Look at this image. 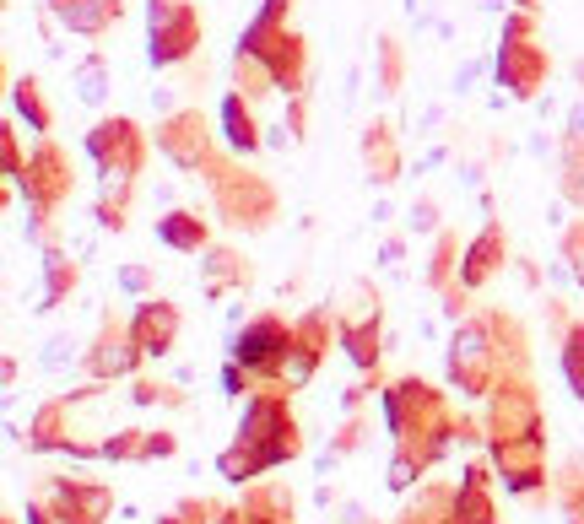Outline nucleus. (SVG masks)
Instances as JSON below:
<instances>
[{"label": "nucleus", "mask_w": 584, "mask_h": 524, "mask_svg": "<svg viewBox=\"0 0 584 524\" xmlns=\"http://www.w3.org/2000/svg\"><path fill=\"white\" fill-rule=\"evenodd\" d=\"M406 217H411V222H406L411 233H444V227H438V200H433V195H417Z\"/></svg>", "instance_id": "4c0bfd02"}, {"label": "nucleus", "mask_w": 584, "mask_h": 524, "mask_svg": "<svg viewBox=\"0 0 584 524\" xmlns=\"http://www.w3.org/2000/svg\"><path fill=\"white\" fill-rule=\"evenodd\" d=\"M482 65H487V60H466V65H460V71H455V92H471L476 76H482Z\"/></svg>", "instance_id": "49530a36"}, {"label": "nucleus", "mask_w": 584, "mask_h": 524, "mask_svg": "<svg viewBox=\"0 0 584 524\" xmlns=\"http://www.w3.org/2000/svg\"><path fill=\"white\" fill-rule=\"evenodd\" d=\"M130 400H136V406H184V389L179 384H163V379H136L130 384Z\"/></svg>", "instance_id": "f704fd0d"}, {"label": "nucleus", "mask_w": 584, "mask_h": 524, "mask_svg": "<svg viewBox=\"0 0 584 524\" xmlns=\"http://www.w3.org/2000/svg\"><path fill=\"white\" fill-rule=\"evenodd\" d=\"M87 346L76 341V335H55V341L44 346V368H65V362H82Z\"/></svg>", "instance_id": "58836bf2"}, {"label": "nucleus", "mask_w": 584, "mask_h": 524, "mask_svg": "<svg viewBox=\"0 0 584 524\" xmlns=\"http://www.w3.org/2000/svg\"><path fill=\"white\" fill-rule=\"evenodd\" d=\"M217 524H244V508H238V503H233V508H222Z\"/></svg>", "instance_id": "8fccbe9b"}, {"label": "nucleus", "mask_w": 584, "mask_h": 524, "mask_svg": "<svg viewBox=\"0 0 584 524\" xmlns=\"http://www.w3.org/2000/svg\"><path fill=\"white\" fill-rule=\"evenodd\" d=\"M363 438H368V416H363V411H347V422L336 427V438H330V449H325V470L363 449Z\"/></svg>", "instance_id": "7c9ffc66"}, {"label": "nucleus", "mask_w": 584, "mask_h": 524, "mask_svg": "<svg viewBox=\"0 0 584 524\" xmlns=\"http://www.w3.org/2000/svg\"><path fill=\"white\" fill-rule=\"evenodd\" d=\"M76 276H82V271H76L71 254L49 244V249H44V298H38V314H55V308L76 292Z\"/></svg>", "instance_id": "393cba45"}, {"label": "nucleus", "mask_w": 584, "mask_h": 524, "mask_svg": "<svg viewBox=\"0 0 584 524\" xmlns=\"http://www.w3.org/2000/svg\"><path fill=\"white\" fill-rule=\"evenodd\" d=\"M336 341L352 357V368H363V373L379 368V292L374 298L363 292V303L352 314H336Z\"/></svg>", "instance_id": "2eb2a0df"}, {"label": "nucleus", "mask_w": 584, "mask_h": 524, "mask_svg": "<svg viewBox=\"0 0 584 524\" xmlns=\"http://www.w3.org/2000/svg\"><path fill=\"white\" fill-rule=\"evenodd\" d=\"M249 276L255 271H249V260L238 249H217V244L206 249V265H201V292L206 298H222L228 287H249Z\"/></svg>", "instance_id": "4be33fe9"}, {"label": "nucleus", "mask_w": 584, "mask_h": 524, "mask_svg": "<svg viewBox=\"0 0 584 524\" xmlns=\"http://www.w3.org/2000/svg\"><path fill=\"white\" fill-rule=\"evenodd\" d=\"M509 260V238H503V222H487L482 233L466 244V254H460V287L476 292V287H487V281L498 276V265Z\"/></svg>", "instance_id": "f3484780"}, {"label": "nucleus", "mask_w": 584, "mask_h": 524, "mask_svg": "<svg viewBox=\"0 0 584 524\" xmlns=\"http://www.w3.org/2000/svg\"><path fill=\"white\" fill-rule=\"evenodd\" d=\"M136 368H141V346H136V335H130V325L103 319L98 335H92L87 352H82V373L92 384H114V379H130Z\"/></svg>", "instance_id": "ddd939ff"}, {"label": "nucleus", "mask_w": 584, "mask_h": 524, "mask_svg": "<svg viewBox=\"0 0 584 524\" xmlns=\"http://www.w3.org/2000/svg\"><path fill=\"white\" fill-rule=\"evenodd\" d=\"M557 503H563L568 524H584V465H568L563 487H557Z\"/></svg>", "instance_id": "c9c22d12"}, {"label": "nucleus", "mask_w": 584, "mask_h": 524, "mask_svg": "<svg viewBox=\"0 0 584 524\" xmlns=\"http://www.w3.org/2000/svg\"><path fill=\"white\" fill-rule=\"evenodd\" d=\"M103 449V460H114V465H136L146 460V433L141 427H125V433H114L109 443H98Z\"/></svg>", "instance_id": "473e14b6"}, {"label": "nucleus", "mask_w": 584, "mask_h": 524, "mask_svg": "<svg viewBox=\"0 0 584 524\" xmlns=\"http://www.w3.org/2000/svg\"><path fill=\"white\" fill-rule=\"evenodd\" d=\"M503 379H509V362H503L487 319L482 314L466 319V325L449 335V384H455L460 395H471V400H487Z\"/></svg>", "instance_id": "20e7f679"}, {"label": "nucleus", "mask_w": 584, "mask_h": 524, "mask_svg": "<svg viewBox=\"0 0 584 524\" xmlns=\"http://www.w3.org/2000/svg\"><path fill=\"white\" fill-rule=\"evenodd\" d=\"M222 152H233V157H255L260 146H265V130H260V119H255V103L244 98V92H222Z\"/></svg>", "instance_id": "a211bd4d"}, {"label": "nucleus", "mask_w": 584, "mask_h": 524, "mask_svg": "<svg viewBox=\"0 0 584 524\" xmlns=\"http://www.w3.org/2000/svg\"><path fill=\"white\" fill-rule=\"evenodd\" d=\"M357 152H363V168H368V179H374L379 190L401 179L406 157H401V141H395V125H390V119H374V125L363 130V141H357Z\"/></svg>", "instance_id": "6ab92c4d"}, {"label": "nucleus", "mask_w": 584, "mask_h": 524, "mask_svg": "<svg viewBox=\"0 0 584 524\" xmlns=\"http://www.w3.org/2000/svg\"><path fill=\"white\" fill-rule=\"evenodd\" d=\"M287 6H292V0H260L265 17H287Z\"/></svg>", "instance_id": "de8ad7c7"}, {"label": "nucleus", "mask_w": 584, "mask_h": 524, "mask_svg": "<svg viewBox=\"0 0 584 524\" xmlns=\"http://www.w3.org/2000/svg\"><path fill=\"white\" fill-rule=\"evenodd\" d=\"M146 152H152V136H146L130 114L98 119V125L87 130V157L98 163L103 190H114V184H136L141 168H146Z\"/></svg>", "instance_id": "423d86ee"}, {"label": "nucleus", "mask_w": 584, "mask_h": 524, "mask_svg": "<svg viewBox=\"0 0 584 524\" xmlns=\"http://www.w3.org/2000/svg\"><path fill=\"white\" fill-rule=\"evenodd\" d=\"M455 254H460V238H455V233H433V254H428V287L444 292L449 281L460 276Z\"/></svg>", "instance_id": "c756f323"}, {"label": "nucleus", "mask_w": 584, "mask_h": 524, "mask_svg": "<svg viewBox=\"0 0 584 524\" xmlns=\"http://www.w3.org/2000/svg\"><path fill=\"white\" fill-rule=\"evenodd\" d=\"M244 524H292V492H282L276 481H255L244 487Z\"/></svg>", "instance_id": "b1692460"}, {"label": "nucleus", "mask_w": 584, "mask_h": 524, "mask_svg": "<svg viewBox=\"0 0 584 524\" xmlns=\"http://www.w3.org/2000/svg\"><path fill=\"white\" fill-rule=\"evenodd\" d=\"M217 470H222V481H233V487H255V481H260L271 465H265V454H260V449H249V443H238V438H233L228 449L217 454Z\"/></svg>", "instance_id": "bb28decb"}, {"label": "nucleus", "mask_w": 584, "mask_h": 524, "mask_svg": "<svg viewBox=\"0 0 584 524\" xmlns=\"http://www.w3.org/2000/svg\"><path fill=\"white\" fill-rule=\"evenodd\" d=\"M22 195H28V238L44 244V222L71 200V157H65L55 141H38V152H28Z\"/></svg>", "instance_id": "0eeeda50"}, {"label": "nucleus", "mask_w": 584, "mask_h": 524, "mask_svg": "<svg viewBox=\"0 0 584 524\" xmlns=\"http://www.w3.org/2000/svg\"><path fill=\"white\" fill-rule=\"evenodd\" d=\"M422 476H428V465L411 460L406 449H395V454H390V465H384V487H390V492H411Z\"/></svg>", "instance_id": "2f4dec72"}, {"label": "nucleus", "mask_w": 584, "mask_h": 524, "mask_svg": "<svg viewBox=\"0 0 584 524\" xmlns=\"http://www.w3.org/2000/svg\"><path fill=\"white\" fill-rule=\"evenodd\" d=\"M157 524H184V519H179V514H168V519H157Z\"/></svg>", "instance_id": "5fc2aeb1"}, {"label": "nucleus", "mask_w": 584, "mask_h": 524, "mask_svg": "<svg viewBox=\"0 0 584 524\" xmlns=\"http://www.w3.org/2000/svg\"><path fill=\"white\" fill-rule=\"evenodd\" d=\"M201 6L195 0H146V60L152 71H179L201 55Z\"/></svg>", "instance_id": "7ed1b4c3"}, {"label": "nucleus", "mask_w": 584, "mask_h": 524, "mask_svg": "<svg viewBox=\"0 0 584 524\" xmlns=\"http://www.w3.org/2000/svg\"><path fill=\"white\" fill-rule=\"evenodd\" d=\"M493 524H498V519H493Z\"/></svg>", "instance_id": "4d7b16f0"}, {"label": "nucleus", "mask_w": 584, "mask_h": 524, "mask_svg": "<svg viewBox=\"0 0 584 524\" xmlns=\"http://www.w3.org/2000/svg\"><path fill=\"white\" fill-rule=\"evenodd\" d=\"M406 87V44L395 33H379L374 44V98H395Z\"/></svg>", "instance_id": "a878e982"}, {"label": "nucleus", "mask_w": 584, "mask_h": 524, "mask_svg": "<svg viewBox=\"0 0 584 524\" xmlns=\"http://www.w3.org/2000/svg\"><path fill=\"white\" fill-rule=\"evenodd\" d=\"M179 330H184V314H179V303H168V298H141L136 314H130V335H136L141 357H168L179 341Z\"/></svg>", "instance_id": "dca6fc26"}, {"label": "nucleus", "mask_w": 584, "mask_h": 524, "mask_svg": "<svg viewBox=\"0 0 584 524\" xmlns=\"http://www.w3.org/2000/svg\"><path fill=\"white\" fill-rule=\"evenodd\" d=\"M179 454V438L168 433V427H157V433H146V460H174Z\"/></svg>", "instance_id": "79ce46f5"}, {"label": "nucleus", "mask_w": 584, "mask_h": 524, "mask_svg": "<svg viewBox=\"0 0 584 524\" xmlns=\"http://www.w3.org/2000/svg\"><path fill=\"white\" fill-rule=\"evenodd\" d=\"M119 17H125V0H71L60 11V28L71 38H103L109 28H119Z\"/></svg>", "instance_id": "412c9836"}, {"label": "nucleus", "mask_w": 584, "mask_h": 524, "mask_svg": "<svg viewBox=\"0 0 584 524\" xmlns=\"http://www.w3.org/2000/svg\"><path fill=\"white\" fill-rule=\"evenodd\" d=\"M292 352V325L276 314H255L244 330L233 335L228 357L238 362L244 373H255L260 389H276V373H282V357Z\"/></svg>", "instance_id": "1a4fd4ad"}, {"label": "nucleus", "mask_w": 584, "mask_h": 524, "mask_svg": "<svg viewBox=\"0 0 584 524\" xmlns=\"http://www.w3.org/2000/svg\"><path fill=\"white\" fill-rule=\"evenodd\" d=\"M287 136L292 141L309 136V92H303V98H287Z\"/></svg>", "instance_id": "a19ab883"}, {"label": "nucleus", "mask_w": 584, "mask_h": 524, "mask_svg": "<svg viewBox=\"0 0 584 524\" xmlns=\"http://www.w3.org/2000/svg\"><path fill=\"white\" fill-rule=\"evenodd\" d=\"M514 11H541V0H514Z\"/></svg>", "instance_id": "603ef678"}, {"label": "nucleus", "mask_w": 584, "mask_h": 524, "mask_svg": "<svg viewBox=\"0 0 584 524\" xmlns=\"http://www.w3.org/2000/svg\"><path fill=\"white\" fill-rule=\"evenodd\" d=\"M493 76H498V87L509 92V98L536 103L541 87H547V76H552L547 44H541V38H503L498 55H493Z\"/></svg>", "instance_id": "9b49d317"}, {"label": "nucleus", "mask_w": 584, "mask_h": 524, "mask_svg": "<svg viewBox=\"0 0 584 524\" xmlns=\"http://www.w3.org/2000/svg\"><path fill=\"white\" fill-rule=\"evenodd\" d=\"M563 141H579L584 146V98L568 109V119H563Z\"/></svg>", "instance_id": "a18cd8bd"}, {"label": "nucleus", "mask_w": 584, "mask_h": 524, "mask_svg": "<svg viewBox=\"0 0 584 524\" xmlns=\"http://www.w3.org/2000/svg\"><path fill=\"white\" fill-rule=\"evenodd\" d=\"M201 179L211 190V211H217L228 227H238V233H265V227L276 222V206H282V200H276V190H271L265 173L244 168V157L222 152Z\"/></svg>", "instance_id": "f257e3e1"}, {"label": "nucleus", "mask_w": 584, "mask_h": 524, "mask_svg": "<svg viewBox=\"0 0 584 524\" xmlns=\"http://www.w3.org/2000/svg\"><path fill=\"white\" fill-rule=\"evenodd\" d=\"M119 287H125V292H146V287H152V271H146V265H125V271H119Z\"/></svg>", "instance_id": "c03bdc74"}, {"label": "nucleus", "mask_w": 584, "mask_h": 524, "mask_svg": "<svg viewBox=\"0 0 584 524\" xmlns=\"http://www.w3.org/2000/svg\"><path fill=\"white\" fill-rule=\"evenodd\" d=\"M71 92H76V103H87V109H98L103 98L114 92V65H109V55H82L71 65Z\"/></svg>", "instance_id": "5701e85b"}, {"label": "nucleus", "mask_w": 584, "mask_h": 524, "mask_svg": "<svg viewBox=\"0 0 584 524\" xmlns=\"http://www.w3.org/2000/svg\"><path fill=\"white\" fill-rule=\"evenodd\" d=\"M503 38H536V11H509L503 17Z\"/></svg>", "instance_id": "37998d69"}, {"label": "nucleus", "mask_w": 584, "mask_h": 524, "mask_svg": "<svg viewBox=\"0 0 584 524\" xmlns=\"http://www.w3.org/2000/svg\"><path fill=\"white\" fill-rule=\"evenodd\" d=\"M487 443H509V438H536L547 433L541 427V400H536V384L530 373H514L503 379L493 395H487V422H482Z\"/></svg>", "instance_id": "9d476101"}, {"label": "nucleus", "mask_w": 584, "mask_h": 524, "mask_svg": "<svg viewBox=\"0 0 584 524\" xmlns=\"http://www.w3.org/2000/svg\"><path fill=\"white\" fill-rule=\"evenodd\" d=\"M157 244H168V249H179V254H206L211 249V222L201 217V211H163L157 217Z\"/></svg>", "instance_id": "aec40b11"}, {"label": "nucleus", "mask_w": 584, "mask_h": 524, "mask_svg": "<svg viewBox=\"0 0 584 524\" xmlns=\"http://www.w3.org/2000/svg\"><path fill=\"white\" fill-rule=\"evenodd\" d=\"M574 82H579V92H584V60H574Z\"/></svg>", "instance_id": "864d4df0"}, {"label": "nucleus", "mask_w": 584, "mask_h": 524, "mask_svg": "<svg viewBox=\"0 0 584 524\" xmlns=\"http://www.w3.org/2000/svg\"><path fill=\"white\" fill-rule=\"evenodd\" d=\"M65 6H71V0H44V11H49V17H60Z\"/></svg>", "instance_id": "3c124183"}, {"label": "nucleus", "mask_w": 584, "mask_h": 524, "mask_svg": "<svg viewBox=\"0 0 584 524\" xmlns=\"http://www.w3.org/2000/svg\"><path fill=\"white\" fill-rule=\"evenodd\" d=\"M238 443L265 454V465H287L303 454V438H298V422L287 411V389H255L244 400V416H238Z\"/></svg>", "instance_id": "39448f33"}, {"label": "nucleus", "mask_w": 584, "mask_h": 524, "mask_svg": "<svg viewBox=\"0 0 584 524\" xmlns=\"http://www.w3.org/2000/svg\"><path fill=\"white\" fill-rule=\"evenodd\" d=\"M0 163H6V179L22 184V173H28V157H22V141L11 125H0Z\"/></svg>", "instance_id": "e433bc0d"}, {"label": "nucleus", "mask_w": 584, "mask_h": 524, "mask_svg": "<svg viewBox=\"0 0 584 524\" xmlns=\"http://www.w3.org/2000/svg\"><path fill=\"white\" fill-rule=\"evenodd\" d=\"M152 146H157V152H163L179 173H206V168L222 157V152H217V136H211V125H206V114L190 109V103H184L179 114H163V119H157Z\"/></svg>", "instance_id": "6e6552de"}, {"label": "nucleus", "mask_w": 584, "mask_h": 524, "mask_svg": "<svg viewBox=\"0 0 584 524\" xmlns=\"http://www.w3.org/2000/svg\"><path fill=\"white\" fill-rule=\"evenodd\" d=\"M228 76H233V92H244L249 103H260L265 92H276V76L265 71V60H260V55H244V49H233Z\"/></svg>", "instance_id": "c85d7f7f"}, {"label": "nucleus", "mask_w": 584, "mask_h": 524, "mask_svg": "<svg viewBox=\"0 0 584 524\" xmlns=\"http://www.w3.org/2000/svg\"><path fill=\"white\" fill-rule=\"evenodd\" d=\"M563 200H574L584 211V146L563 141Z\"/></svg>", "instance_id": "72a5a7b5"}, {"label": "nucleus", "mask_w": 584, "mask_h": 524, "mask_svg": "<svg viewBox=\"0 0 584 524\" xmlns=\"http://www.w3.org/2000/svg\"><path fill=\"white\" fill-rule=\"evenodd\" d=\"M125 206H130V200L98 195V206H92V217H98V227H109V233H125Z\"/></svg>", "instance_id": "ea45409f"}, {"label": "nucleus", "mask_w": 584, "mask_h": 524, "mask_svg": "<svg viewBox=\"0 0 584 524\" xmlns=\"http://www.w3.org/2000/svg\"><path fill=\"white\" fill-rule=\"evenodd\" d=\"M520 276H525V287H541V271L530 260H520Z\"/></svg>", "instance_id": "09e8293b"}, {"label": "nucleus", "mask_w": 584, "mask_h": 524, "mask_svg": "<svg viewBox=\"0 0 584 524\" xmlns=\"http://www.w3.org/2000/svg\"><path fill=\"white\" fill-rule=\"evenodd\" d=\"M238 49L265 60V71L276 76V92H282V98H303V92H309L314 60H309L303 33L287 28V17H265V11H255V17H249V28L238 33Z\"/></svg>", "instance_id": "f03ea898"}, {"label": "nucleus", "mask_w": 584, "mask_h": 524, "mask_svg": "<svg viewBox=\"0 0 584 524\" xmlns=\"http://www.w3.org/2000/svg\"><path fill=\"white\" fill-rule=\"evenodd\" d=\"M38 497H44L49 508H60L65 519H76V524H103L114 514V487L87 481V476H44Z\"/></svg>", "instance_id": "4468645a"}, {"label": "nucleus", "mask_w": 584, "mask_h": 524, "mask_svg": "<svg viewBox=\"0 0 584 524\" xmlns=\"http://www.w3.org/2000/svg\"><path fill=\"white\" fill-rule=\"evenodd\" d=\"M0 524H17V519H0Z\"/></svg>", "instance_id": "6e6d98bb"}, {"label": "nucleus", "mask_w": 584, "mask_h": 524, "mask_svg": "<svg viewBox=\"0 0 584 524\" xmlns=\"http://www.w3.org/2000/svg\"><path fill=\"white\" fill-rule=\"evenodd\" d=\"M11 103H17V114L28 119L38 136H49V130H55V109L44 103V87H38V76H17V82H11Z\"/></svg>", "instance_id": "cd10ccee"}, {"label": "nucleus", "mask_w": 584, "mask_h": 524, "mask_svg": "<svg viewBox=\"0 0 584 524\" xmlns=\"http://www.w3.org/2000/svg\"><path fill=\"white\" fill-rule=\"evenodd\" d=\"M487 460L503 476V487L514 497H530L547 487V433L536 438H509V443H487Z\"/></svg>", "instance_id": "f8f14e48"}]
</instances>
